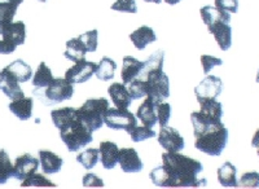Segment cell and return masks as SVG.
<instances>
[{"label": "cell", "instance_id": "cell-1", "mask_svg": "<svg viewBox=\"0 0 259 189\" xmlns=\"http://www.w3.org/2000/svg\"><path fill=\"white\" fill-rule=\"evenodd\" d=\"M202 163L191 157L168 152L162 154V165L150 171L152 183L161 188H200L207 184L206 179H200Z\"/></svg>", "mask_w": 259, "mask_h": 189}, {"label": "cell", "instance_id": "cell-2", "mask_svg": "<svg viewBox=\"0 0 259 189\" xmlns=\"http://www.w3.org/2000/svg\"><path fill=\"white\" fill-rule=\"evenodd\" d=\"M163 57H165L163 51H156L152 56L145 60L142 71L138 77L145 80L147 96L158 103L166 100L170 96V80L163 73Z\"/></svg>", "mask_w": 259, "mask_h": 189}, {"label": "cell", "instance_id": "cell-3", "mask_svg": "<svg viewBox=\"0 0 259 189\" xmlns=\"http://www.w3.org/2000/svg\"><path fill=\"white\" fill-rule=\"evenodd\" d=\"M194 147L200 152L209 156H221L228 141V130L224 124H215L194 136Z\"/></svg>", "mask_w": 259, "mask_h": 189}, {"label": "cell", "instance_id": "cell-4", "mask_svg": "<svg viewBox=\"0 0 259 189\" xmlns=\"http://www.w3.org/2000/svg\"><path fill=\"white\" fill-rule=\"evenodd\" d=\"M32 93L45 105L52 107L55 104L70 100L74 94V86L66 78H55L50 86L46 88H34Z\"/></svg>", "mask_w": 259, "mask_h": 189}, {"label": "cell", "instance_id": "cell-5", "mask_svg": "<svg viewBox=\"0 0 259 189\" xmlns=\"http://www.w3.org/2000/svg\"><path fill=\"white\" fill-rule=\"evenodd\" d=\"M60 136L69 152H78L92 141V131L79 118H75L60 130Z\"/></svg>", "mask_w": 259, "mask_h": 189}, {"label": "cell", "instance_id": "cell-6", "mask_svg": "<svg viewBox=\"0 0 259 189\" xmlns=\"http://www.w3.org/2000/svg\"><path fill=\"white\" fill-rule=\"evenodd\" d=\"M109 109V101L106 99H91L87 100L79 109H77V117L94 132L103 127L104 117Z\"/></svg>", "mask_w": 259, "mask_h": 189}, {"label": "cell", "instance_id": "cell-7", "mask_svg": "<svg viewBox=\"0 0 259 189\" xmlns=\"http://www.w3.org/2000/svg\"><path fill=\"white\" fill-rule=\"evenodd\" d=\"M104 123L112 130H124L127 133H131V131L138 126L135 115L130 110L119 108H109L104 117Z\"/></svg>", "mask_w": 259, "mask_h": 189}, {"label": "cell", "instance_id": "cell-8", "mask_svg": "<svg viewBox=\"0 0 259 189\" xmlns=\"http://www.w3.org/2000/svg\"><path fill=\"white\" fill-rule=\"evenodd\" d=\"M201 105L200 112H193L191 114V119L203 122V123H222L223 117V107L217 99H203L198 101Z\"/></svg>", "mask_w": 259, "mask_h": 189}, {"label": "cell", "instance_id": "cell-9", "mask_svg": "<svg viewBox=\"0 0 259 189\" xmlns=\"http://www.w3.org/2000/svg\"><path fill=\"white\" fill-rule=\"evenodd\" d=\"M97 65L92 61H87V60H80V61L75 62V65L69 68L65 73V78L74 83H84L92 78V75L96 73Z\"/></svg>", "mask_w": 259, "mask_h": 189}, {"label": "cell", "instance_id": "cell-10", "mask_svg": "<svg viewBox=\"0 0 259 189\" xmlns=\"http://www.w3.org/2000/svg\"><path fill=\"white\" fill-rule=\"evenodd\" d=\"M223 92V80L214 75H206L205 79L194 88V94L197 98V101L203 99H217Z\"/></svg>", "mask_w": 259, "mask_h": 189}, {"label": "cell", "instance_id": "cell-11", "mask_svg": "<svg viewBox=\"0 0 259 189\" xmlns=\"http://www.w3.org/2000/svg\"><path fill=\"white\" fill-rule=\"evenodd\" d=\"M158 143L162 148L167 152H180L184 149V139L179 131L172 127H161L158 133Z\"/></svg>", "mask_w": 259, "mask_h": 189}, {"label": "cell", "instance_id": "cell-12", "mask_svg": "<svg viewBox=\"0 0 259 189\" xmlns=\"http://www.w3.org/2000/svg\"><path fill=\"white\" fill-rule=\"evenodd\" d=\"M40 161L35 157H32L31 154H22V156L17 157L15 162V171H13V177H16L17 180H25L26 177L31 176L32 174H35L36 170L39 167Z\"/></svg>", "mask_w": 259, "mask_h": 189}, {"label": "cell", "instance_id": "cell-13", "mask_svg": "<svg viewBox=\"0 0 259 189\" xmlns=\"http://www.w3.org/2000/svg\"><path fill=\"white\" fill-rule=\"evenodd\" d=\"M207 29H209V33L214 35L215 40L222 51L230 50L232 45V27L230 26V24L218 21V22H214L207 26Z\"/></svg>", "mask_w": 259, "mask_h": 189}, {"label": "cell", "instance_id": "cell-14", "mask_svg": "<svg viewBox=\"0 0 259 189\" xmlns=\"http://www.w3.org/2000/svg\"><path fill=\"white\" fill-rule=\"evenodd\" d=\"M119 165H121L122 171L127 174H134V172H140L143 170V162L139 157L138 152L134 148H123L119 151Z\"/></svg>", "mask_w": 259, "mask_h": 189}, {"label": "cell", "instance_id": "cell-15", "mask_svg": "<svg viewBox=\"0 0 259 189\" xmlns=\"http://www.w3.org/2000/svg\"><path fill=\"white\" fill-rule=\"evenodd\" d=\"M157 104L158 101L153 100L148 96L144 103L139 107L136 117H138L143 124L148 127H154L158 123V115H157Z\"/></svg>", "mask_w": 259, "mask_h": 189}, {"label": "cell", "instance_id": "cell-16", "mask_svg": "<svg viewBox=\"0 0 259 189\" xmlns=\"http://www.w3.org/2000/svg\"><path fill=\"white\" fill-rule=\"evenodd\" d=\"M18 80L13 77L9 71L3 69L2 75H0V89L4 92L7 98L11 100H18V99L25 98L24 91L18 86Z\"/></svg>", "mask_w": 259, "mask_h": 189}, {"label": "cell", "instance_id": "cell-17", "mask_svg": "<svg viewBox=\"0 0 259 189\" xmlns=\"http://www.w3.org/2000/svg\"><path fill=\"white\" fill-rule=\"evenodd\" d=\"M100 151V161L103 163L104 169L112 170L119 161V148L115 143L103 141L99 147Z\"/></svg>", "mask_w": 259, "mask_h": 189}, {"label": "cell", "instance_id": "cell-18", "mask_svg": "<svg viewBox=\"0 0 259 189\" xmlns=\"http://www.w3.org/2000/svg\"><path fill=\"white\" fill-rule=\"evenodd\" d=\"M110 99L114 103V105L119 109H127L131 105V96L128 93V89L126 88L124 83H113L108 88Z\"/></svg>", "mask_w": 259, "mask_h": 189}, {"label": "cell", "instance_id": "cell-19", "mask_svg": "<svg viewBox=\"0 0 259 189\" xmlns=\"http://www.w3.org/2000/svg\"><path fill=\"white\" fill-rule=\"evenodd\" d=\"M39 161H40L43 172L47 175L57 174L61 170L62 163H64V160L61 157L50 151L39 152Z\"/></svg>", "mask_w": 259, "mask_h": 189}, {"label": "cell", "instance_id": "cell-20", "mask_svg": "<svg viewBox=\"0 0 259 189\" xmlns=\"http://www.w3.org/2000/svg\"><path fill=\"white\" fill-rule=\"evenodd\" d=\"M130 40L133 41V44L135 45L138 50L143 51L145 50L148 44L154 43L157 40L156 33L154 30L149 26H142L135 30L134 33L130 34Z\"/></svg>", "mask_w": 259, "mask_h": 189}, {"label": "cell", "instance_id": "cell-21", "mask_svg": "<svg viewBox=\"0 0 259 189\" xmlns=\"http://www.w3.org/2000/svg\"><path fill=\"white\" fill-rule=\"evenodd\" d=\"M144 62L139 61L138 59L131 56L123 57V66H122L121 78L124 84H130L135 78L139 77L142 71Z\"/></svg>", "mask_w": 259, "mask_h": 189}, {"label": "cell", "instance_id": "cell-22", "mask_svg": "<svg viewBox=\"0 0 259 189\" xmlns=\"http://www.w3.org/2000/svg\"><path fill=\"white\" fill-rule=\"evenodd\" d=\"M201 18H202L203 24L206 26H210L214 22H226V24H230L231 22V13L226 12V11H222V9L217 8V7L212 6H205L200 9Z\"/></svg>", "mask_w": 259, "mask_h": 189}, {"label": "cell", "instance_id": "cell-23", "mask_svg": "<svg viewBox=\"0 0 259 189\" xmlns=\"http://www.w3.org/2000/svg\"><path fill=\"white\" fill-rule=\"evenodd\" d=\"M2 35H3V39L11 41L13 44H24L25 39H26V26H25L22 21L12 22V24L6 27Z\"/></svg>", "mask_w": 259, "mask_h": 189}, {"label": "cell", "instance_id": "cell-24", "mask_svg": "<svg viewBox=\"0 0 259 189\" xmlns=\"http://www.w3.org/2000/svg\"><path fill=\"white\" fill-rule=\"evenodd\" d=\"M87 52H89V50H87L82 39L78 36V38H73L66 41V51L64 52V56L70 61L78 62L85 59Z\"/></svg>", "mask_w": 259, "mask_h": 189}, {"label": "cell", "instance_id": "cell-25", "mask_svg": "<svg viewBox=\"0 0 259 189\" xmlns=\"http://www.w3.org/2000/svg\"><path fill=\"white\" fill-rule=\"evenodd\" d=\"M32 107H34V100L31 98H22L13 100V103L9 104V110L21 121H27L31 118Z\"/></svg>", "mask_w": 259, "mask_h": 189}, {"label": "cell", "instance_id": "cell-26", "mask_svg": "<svg viewBox=\"0 0 259 189\" xmlns=\"http://www.w3.org/2000/svg\"><path fill=\"white\" fill-rule=\"evenodd\" d=\"M237 169L231 162H226L218 169V181L226 188H236L239 181L236 177Z\"/></svg>", "mask_w": 259, "mask_h": 189}, {"label": "cell", "instance_id": "cell-27", "mask_svg": "<svg viewBox=\"0 0 259 189\" xmlns=\"http://www.w3.org/2000/svg\"><path fill=\"white\" fill-rule=\"evenodd\" d=\"M4 69L7 71H9L20 83L27 82L32 77L31 68H30V65H27L26 62L22 61V60H16V61H13L12 64H9Z\"/></svg>", "mask_w": 259, "mask_h": 189}, {"label": "cell", "instance_id": "cell-28", "mask_svg": "<svg viewBox=\"0 0 259 189\" xmlns=\"http://www.w3.org/2000/svg\"><path fill=\"white\" fill-rule=\"evenodd\" d=\"M51 117H52L55 127L61 130L66 124L70 123L73 119L77 118V109H74V108H61V109L52 110Z\"/></svg>", "mask_w": 259, "mask_h": 189}, {"label": "cell", "instance_id": "cell-29", "mask_svg": "<svg viewBox=\"0 0 259 189\" xmlns=\"http://www.w3.org/2000/svg\"><path fill=\"white\" fill-rule=\"evenodd\" d=\"M115 69H117V64L110 57H103L101 61L99 62V65H97L95 74H96L99 80L106 82V80H112L114 78Z\"/></svg>", "mask_w": 259, "mask_h": 189}, {"label": "cell", "instance_id": "cell-30", "mask_svg": "<svg viewBox=\"0 0 259 189\" xmlns=\"http://www.w3.org/2000/svg\"><path fill=\"white\" fill-rule=\"evenodd\" d=\"M53 79L55 78H53L51 69L46 65V62H40V65H39L35 75L32 78V86L36 89L46 88L47 86H50Z\"/></svg>", "mask_w": 259, "mask_h": 189}, {"label": "cell", "instance_id": "cell-31", "mask_svg": "<svg viewBox=\"0 0 259 189\" xmlns=\"http://www.w3.org/2000/svg\"><path fill=\"white\" fill-rule=\"evenodd\" d=\"M17 7L16 4L9 3V2H0V35L3 34L6 27L12 24L13 18H15L16 12H17Z\"/></svg>", "mask_w": 259, "mask_h": 189}, {"label": "cell", "instance_id": "cell-32", "mask_svg": "<svg viewBox=\"0 0 259 189\" xmlns=\"http://www.w3.org/2000/svg\"><path fill=\"white\" fill-rule=\"evenodd\" d=\"M13 171H15V166L9 160L7 152L2 149L0 151V185L6 184L9 180V177L13 176Z\"/></svg>", "mask_w": 259, "mask_h": 189}, {"label": "cell", "instance_id": "cell-33", "mask_svg": "<svg viewBox=\"0 0 259 189\" xmlns=\"http://www.w3.org/2000/svg\"><path fill=\"white\" fill-rule=\"evenodd\" d=\"M99 154H100V151H99V149H87V151H84L83 153L78 154L77 161L85 170H91L94 169L95 166L97 165V162L100 161V156H99Z\"/></svg>", "mask_w": 259, "mask_h": 189}, {"label": "cell", "instance_id": "cell-34", "mask_svg": "<svg viewBox=\"0 0 259 189\" xmlns=\"http://www.w3.org/2000/svg\"><path fill=\"white\" fill-rule=\"evenodd\" d=\"M22 188H27V186H43V188H56V184L52 183L51 180H48L45 175L40 174H32L31 176L26 177L25 180H22V184H21Z\"/></svg>", "mask_w": 259, "mask_h": 189}, {"label": "cell", "instance_id": "cell-35", "mask_svg": "<svg viewBox=\"0 0 259 189\" xmlns=\"http://www.w3.org/2000/svg\"><path fill=\"white\" fill-rule=\"evenodd\" d=\"M127 89H128V93L133 100H138V99L147 96V84H145V80L140 79V78H135L130 83V87Z\"/></svg>", "mask_w": 259, "mask_h": 189}, {"label": "cell", "instance_id": "cell-36", "mask_svg": "<svg viewBox=\"0 0 259 189\" xmlns=\"http://www.w3.org/2000/svg\"><path fill=\"white\" fill-rule=\"evenodd\" d=\"M131 139L135 143H140V141H144V140L150 139V137H154L157 135L156 131L152 130V127H148V126H136L133 131H131Z\"/></svg>", "mask_w": 259, "mask_h": 189}, {"label": "cell", "instance_id": "cell-37", "mask_svg": "<svg viewBox=\"0 0 259 189\" xmlns=\"http://www.w3.org/2000/svg\"><path fill=\"white\" fill-rule=\"evenodd\" d=\"M171 112H172V109H171V105L168 103H163V101H161V103L157 104L158 124L161 126V127L167 126L168 121H170L171 118Z\"/></svg>", "mask_w": 259, "mask_h": 189}, {"label": "cell", "instance_id": "cell-38", "mask_svg": "<svg viewBox=\"0 0 259 189\" xmlns=\"http://www.w3.org/2000/svg\"><path fill=\"white\" fill-rule=\"evenodd\" d=\"M79 38L83 40V43L85 44L89 52H95L97 50V44H99V31L96 29L82 34V35H79Z\"/></svg>", "mask_w": 259, "mask_h": 189}, {"label": "cell", "instance_id": "cell-39", "mask_svg": "<svg viewBox=\"0 0 259 189\" xmlns=\"http://www.w3.org/2000/svg\"><path fill=\"white\" fill-rule=\"evenodd\" d=\"M237 186L241 188H259V172H245L240 179Z\"/></svg>", "mask_w": 259, "mask_h": 189}, {"label": "cell", "instance_id": "cell-40", "mask_svg": "<svg viewBox=\"0 0 259 189\" xmlns=\"http://www.w3.org/2000/svg\"><path fill=\"white\" fill-rule=\"evenodd\" d=\"M113 11L124 13H136L138 7H136L135 0H117L112 6Z\"/></svg>", "mask_w": 259, "mask_h": 189}, {"label": "cell", "instance_id": "cell-41", "mask_svg": "<svg viewBox=\"0 0 259 189\" xmlns=\"http://www.w3.org/2000/svg\"><path fill=\"white\" fill-rule=\"evenodd\" d=\"M201 65H202L203 74L207 75L212 68L223 65V61H222L221 59H218V57H212L209 56V55H202V56H201Z\"/></svg>", "mask_w": 259, "mask_h": 189}, {"label": "cell", "instance_id": "cell-42", "mask_svg": "<svg viewBox=\"0 0 259 189\" xmlns=\"http://www.w3.org/2000/svg\"><path fill=\"white\" fill-rule=\"evenodd\" d=\"M215 7L222 11L236 13L239 11V0H214Z\"/></svg>", "mask_w": 259, "mask_h": 189}, {"label": "cell", "instance_id": "cell-43", "mask_svg": "<svg viewBox=\"0 0 259 189\" xmlns=\"http://www.w3.org/2000/svg\"><path fill=\"white\" fill-rule=\"evenodd\" d=\"M83 186L85 188H103L104 181L95 174H87L83 177Z\"/></svg>", "mask_w": 259, "mask_h": 189}, {"label": "cell", "instance_id": "cell-44", "mask_svg": "<svg viewBox=\"0 0 259 189\" xmlns=\"http://www.w3.org/2000/svg\"><path fill=\"white\" fill-rule=\"evenodd\" d=\"M16 47H17V45L13 44V43H11V41L6 40V39L0 40V54L2 55L13 54V52L16 51Z\"/></svg>", "mask_w": 259, "mask_h": 189}, {"label": "cell", "instance_id": "cell-45", "mask_svg": "<svg viewBox=\"0 0 259 189\" xmlns=\"http://www.w3.org/2000/svg\"><path fill=\"white\" fill-rule=\"evenodd\" d=\"M251 147L253 148H259V128L256 130V132L254 133L253 136V140H251Z\"/></svg>", "mask_w": 259, "mask_h": 189}, {"label": "cell", "instance_id": "cell-46", "mask_svg": "<svg viewBox=\"0 0 259 189\" xmlns=\"http://www.w3.org/2000/svg\"><path fill=\"white\" fill-rule=\"evenodd\" d=\"M165 2L167 4H171V6H175V4H178L179 2H182V0H165Z\"/></svg>", "mask_w": 259, "mask_h": 189}, {"label": "cell", "instance_id": "cell-47", "mask_svg": "<svg viewBox=\"0 0 259 189\" xmlns=\"http://www.w3.org/2000/svg\"><path fill=\"white\" fill-rule=\"evenodd\" d=\"M9 3H13V4H16V6H20L21 3H22V2H24V0H8Z\"/></svg>", "mask_w": 259, "mask_h": 189}, {"label": "cell", "instance_id": "cell-48", "mask_svg": "<svg viewBox=\"0 0 259 189\" xmlns=\"http://www.w3.org/2000/svg\"><path fill=\"white\" fill-rule=\"evenodd\" d=\"M147 3H156V4H161L162 0H144Z\"/></svg>", "mask_w": 259, "mask_h": 189}, {"label": "cell", "instance_id": "cell-49", "mask_svg": "<svg viewBox=\"0 0 259 189\" xmlns=\"http://www.w3.org/2000/svg\"><path fill=\"white\" fill-rule=\"evenodd\" d=\"M256 83H259V69H258V73H256Z\"/></svg>", "mask_w": 259, "mask_h": 189}, {"label": "cell", "instance_id": "cell-50", "mask_svg": "<svg viewBox=\"0 0 259 189\" xmlns=\"http://www.w3.org/2000/svg\"><path fill=\"white\" fill-rule=\"evenodd\" d=\"M39 2H41V3H46V2H47V0H39Z\"/></svg>", "mask_w": 259, "mask_h": 189}, {"label": "cell", "instance_id": "cell-51", "mask_svg": "<svg viewBox=\"0 0 259 189\" xmlns=\"http://www.w3.org/2000/svg\"><path fill=\"white\" fill-rule=\"evenodd\" d=\"M256 151H258V156H259V148H256Z\"/></svg>", "mask_w": 259, "mask_h": 189}, {"label": "cell", "instance_id": "cell-52", "mask_svg": "<svg viewBox=\"0 0 259 189\" xmlns=\"http://www.w3.org/2000/svg\"><path fill=\"white\" fill-rule=\"evenodd\" d=\"M0 75H2V71H0Z\"/></svg>", "mask_w": 259, "mask_h": 189}]
</instances>
